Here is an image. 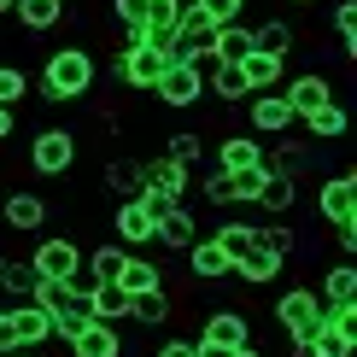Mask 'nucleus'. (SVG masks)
Listing matches in <instances>:
<instances>
[{"instance_id": "45", "label": "nucleus", "mask_w": 357, "mask_h": 357, "mask_svg": "<svg viewBox=\"0 0 357 357\" xmlns=\"http://www.w3.org/2000/svg\"><path fill=\"white\" fill-rule=\"evenodd\" d=\"M188 0H146V24H176Z\"/></svg>"}, {"instance_id": "2", "label": "nucleus", "mask_w": 357, "mask_h": 357, "mask_svg": "<svg viewBox=\"0 0 357 357\" xmlns=\"http://www.w3.org/2000/svg\"><path fill=\"white\" fill-rule=\"evenodd\" d=\"M322 310H328V305H322L310 287H287L275 299V322H281V334H287L293 346H310V334L322 328Z\"/></svg>"}, {"instance_id": "54", "label": "nucleus", "mask_w": 357, "mask_h": 357, "mask_svg": "<svg viewBox=\"0 0 357 357\" xmlns=\"http://www.w3.org/2000/svg\"><path fill=\"white\" fill-rule=\"evenodd\" d=\"M12 357H41V351H12Z\"/></svg>"}, {"instance_id": "35", "label": "nucleus", "mask_w": 357, "mask_h": 357, "mask_svg": "<svg viewBox=\"0 0 357 357\" xmlns=\"http://www.w3.org/2000/svg\"><path fill=\"white\" fill-rule=\"evenodd\" d=\"M0 293H6V299H36V270H29V258H6L0 264Z\"/></svg>"}, {"instance_id": "23", "label": "nucleus", "mask_w": 357, "mask_h": 357, "mask_svg": "<svg viewBox=\"0 0 357 357\" xmlns=\"http://www.w3.org/2000/svg\"><path fill=\"white\" fill-rule=\"evenodd\" d=\"M100 182L117 205L123 199H141V158H106V170H100Z\"/></svg>"}, {"instance_id": "53", "label": "nucleus", "mask_w": 357, "mask_h": 357, "mask_svg": "<svg viewBox=\"0 0 357 357\" xmlns=\"http://www.w3.org/2000/svg\"><path fill=\"white\" fill-rule=\"evenodd\" d=\"M293 357H310V346H293Z\"/></svg>"}, {"instance_id": "56", "label": "nucleus", "mask_w": 357, "mask_h": 357, "mask_svg": "<svg viewBox=\"0 0 357 357\" xmlns=\"http://www.w3.org/2000/svg\"><path fill=\"white\" fill-rule=\"evenodd\" d=\"M0 264H6V252H0Z\"/></svg>"}, {"instance_id": "40", "label": "nucleus", "mask_w": 357, "mask_h": 357, "mask_svg": "<svg viewBox=\"0 0 357 357\" xmlns=\"http://www.w3.org/2000/svg\"><path fill=\"white\" fill-rule=\"evenodd\" d=\"M165 158H176V165H199V158H205V141L199 135H193V129H182V135H170V146H165Z\"/></svg>"}, {"instance_id": "46", "label": "nucleus", "mask_w": 357, "mask_h": 357, "mask_svg": "<svg viewBox=\"0 0 357 357\" xmlns=\"http://www.w3.org/2000/svg\"><path fill=\"white\" fill-rule=\"evenodd\" d=\"M153 357H199V340H188V334H170L165 346H153Z\"/></svg>"}, {"instance_id": "6", "label": "nucleus", "mask_w": 357, "mask_h": 357, "mask_svg": "<svg viewBox=\"0 0 357 357\" xmlns=\"http://www.w3.org/2000/svg\"><path fill=\"white\" fill-rule=\"evenodd\" d=\"M36 305L53 317V340H59V346H65V340H70V334H77L82 322H88V305H82L77 293L65 287V281H36Z\"/></svg>"}, {"instance_id": "37", "label": "nucleus", "mask_w": 357, "mask_h": 357, "mask_svg": "<svg viewBox=\"0 0 357 357\" xmlns=\"http://www.w3.org/2000/svg\"><path fill=\"white\" fill-rule=\"evenodd\" d=\"M188 6L199 12L205 24H217V29H222V24H241V12H246V0H188Z\"/></svg>"}, {"instance_id": "12", "label": "nucleus", "mask_w": 357, "mask_h": 357, "mask_svg": "<svg viewBox=\"0 0 357 357\" xmlns=\"http://www.w3.org/2000/svg\"><path fill=\"white\" fill-rule=\"evenodd\" d=\"M193 188V170L176 165V158H141V193H153V199H182V193Z\"/></svg>"}, {"instance_id": "1", "label": "nucleus", "mask_w": 357, "mask_h": 357, "mask_svg": "<svg viewBox=\"0 0 357 357\" xmlns=\"http://www.w3.org/2000/svg\"><path fill=\"white\" fill-rule=\"evenodd\" d=\"M94 77H100V65H94V53L88 47H59L47 65H41V100H82V94H94Z\"/></svg>"}, {"instance_id": "4", "label": "nucleus", "mask_w": 357, "mask_h": 357, "mask_svg": "<svg viewBox=\"0 0 357 357\" xmlns=\"http://www.w3.org/2000/svg\"><path fill=\"white\" fill-rule=\"evenodd\" d=\"M70 165H77V135H70V129H36V135H29V170L36 176H65Z\"/></svg>"}, {"instance_id": "22", "label": "nucleus", "mask_w": 357, "mask_h": 357, "mask_svg": "<svg viewBox=\"0 0 357 357\" xmlns=\"http://www.w3.org/2000/svg\"><path fill=\"white\" fill-rule=\"evenodd\" d=\"M117 287H123L129 299H135V293H158V287H165V270H158L153 258H141V252H129L123 270H117Z\"/></svg>"}, {"instance_id": "19", "label": "nucleus", "mask_w": 357, "mask_h": 357, "mask_svg": "<svg viewBox=\"0 0 357 357\" xmlns=\"http://www.w3.org/2000/svg\"><path fill=\"white\" fill-rule=\"evenodd\" d=\"M205 94L222 100V106H246V100H252V82H246V70H241V65H211V77H205Z\"/></svg>"}, {"instance_id": "31", "label": "nucleus", "mask_w": 357, "mask_h": 357, "mask_svg": "<svg viewBox=\"0 0 357 357\" xmlns=\"http://www.w3.org/2000/svg\"><path fill=\"white\" fill-rule=\"evenodd\" d=\"M317 299L322 305H357V264H334V270L322 275Z\"/></svg>"}, {"instance_id": "10", "label": "nucleus", "mask_w": 357, "mask_h": 357, "mask_svg": "<svg viewBox=\"0 0 357 357\" xmlns=\"http://www.w3.org/2000/svg\"><path fill=\"white\" fill-rule=\"evenodd\" d=\"M153 94L165 100V112H193L205 100V77L193 65H165V77L153 82Z\"/></svg>"}, {"instance_id": "18", "label": "nucleus", "mask_w": 357, "mask_h": 357, "mask_svg": "<svg viewBox=\"0 0 357 357\" xmlns=\"http://www.w3.org/2000/svg\"><path fill=\"white\" fill-rule=\"evenodd\" d=\"M6 317H12V328H18V346H24V351H36V346H47V340H53V317H47L36 299L6 305Z\"/></svg>"}, {"instance_id": "55", "label": "nucleus", "mask_w": 357, "mask_h": 357, "mask_svg": "<svg viewBox=\"0 0 357 357\" xmlns=\"http://www.w3.org/2000/svg\"><path fill=\"white\" fill-rule=\"evenodd\" d=\"M293 6H317V0H293Z\"/></svg>"}, {"instance_id": "21", "label": "nucleus", "mask_w": 357, "mask_h": 357, "mask_svg": "<svg viewBox=\"0 0 357 357\" xmlns=\"http://www.w3.org/2000/svg\"><path fill=\"white\" fill-rule=\"evenodd\" d=\"M12 18H18L29 36H47V29L65 24V0H12Z\"/></svg>"}, {"instance_id": "44", "label": "nucleus", "mask_w": 357, "mask_h": 357, "mask_svg": "<svg viewBox=\"0 0 357 357\" xmlns=\"http://www.w3.org/2000/svg\"><path fill=\"white\" fill-rule=\"evenodd\" d=\"M112 12H117V24H123L129 36H135V29L146 24V0H112Z\"/></svg>"}, {"instance_id": "24", "label": "nucleus", "mask_w": 357, "mask_h": 357, "mask_svg": "<svg viewBox=\"0 0 357 357\" xmlns=\"http://www.w3.org/2000/svg\"><path fill=\"white\" fill-rule=\"evenodd\" d=\"M123 258H129V252L117 246V241H100V246H88V252H82V270L94 275L100 287H117V270H123Z\"/></svg>"}, {"instance_id": "3", "label": "nucleus", "mask_w": 357, "mask_h": 357, "mask_svg": "<svg viewBox=\"0 0 357 357\" xmlns=\"http://www.w3.org/2000/svg\"><path fill=\"white\" fill-rule=\"evenodd\" d=\"M158 205L165 199H153V193H141V199H123V205H112V241L117 246H153V222H158Z\"/></svg>"}, {"instance_id": "52", "label": "nucleus", "mask_w": 357, "mask_h": 357, "mask_svg": "<svg viewBox=\"0 0 357 357\" xmlns=\"http://www.w3.org/2000/svg\"><path fill=\"white\" fill-rule=\"evenodd\" d=\"M0 18H12V0H0Z\"/></svg>"}, {"instance_id": "27", "label": "nucleus", "mask_w": 357, "mask_h": 357, "mask_svg": "<svg viewBox=\"0 0 357 357\" xmlns=\"http://www.w3.org/2000/svg\"><path fill=\"white\" fill-rule=\"evenodd\" d=\"M211 59L217 65H246L252 59V24H222L217 41H211Z\"/></svg>"}, {"instance_id": "26", "label": "nucleus", "mask_w": 357, "mask_h": 357, "mask_svg": "<svg viewBox=\"0 0 357 357\" xmlns=\"http://www.w3.org/2000/svg\"><path fill=\"white\" fill-rule=\"evenodd\" d=\"M188 270H193V281H222V275H234V264L217 252V241L205 234V241H193L188 246Z\"/></svg>"}, {"instance_id": "20", "label": "nucleus", "mask_w": 357, "mask_h": 357, "mask_svg": "<svg viewBox=\"0 0 357 357\" xmlns=\"http://www.w3.org/2000/svg\"><path fill=\"white\" fill-rule=\"evenodd\" d=\"M264 165V141L258 135H229V141H217V170H258Z\"/></svg>"}, {"instance_id": "17", "label": "nucleus", "mask_w": 357, "mask_h": 357, "mask_svg": "<svg viewBox=\"0 0 357 357\" xmlns=\"http://www.w3.org/2000/svg\"><path fill=\"white\" fill-rule=\"evenodd\" d=\"M65 346H70V357H123V334L112 322H82Z\"/></svg>"}, {"instance_id": "47", "label": "nucleus", "mask_w": 357, "mask_h": 357, "mask_svg": "<svg viewBox=\"0 0 357 357\" xmlns=\"http://www.w3.org/2000/svg\"><path fill=\"white\" fill-rule=\"evenodd\" d=\"M205 199H211V205H234V193H229V176H222L217 165H211V176H205Z\"/></svg>"}, {"instance_id": "41", "label": "nucleus", "mask_w": 357, "mask_h": 357, "mask_svg": "<svg viewBox=\"0 0 357 357\" xmlns=\"http://www.w3.org/2000/svg\"><path fill=\"white\" fill-rule=\"evenodd\" d=\"M351 351H357V346H351L346 334H334L328 322H322V328L310 334V357H351Z\"/></svg>"}, {"instance_id": "51", "label": "nucleus", "mask_w": 357, "mask_h": 357, "mask_svg": "<svg viewBox=\"0 0 357 357\" xmlns=\"http://www.w3.org/2000/svg\"><path fill=\"white\" fill-rule=\"evenodd\" d=\"M12 129H18V112H12V106H0V141H12Z\"/></svg>"}, {"instance_id": "25", "label": "nucleus", "mask_w": 357, "mask_h": 357, "mask_svg": "<svg viewBox=\"0 0 357 357\" xmlns=\"http://www.w3.org/2000/svg\"><path fill=\"white\" fill-rule=\"evenodd\" d=\"M252 53L287 59V53H293V24H287V18H270V12H264V24H252Z\"/></svg>"}, {"instance_id": "36", "label": "nucleus", "mask_w": 357, "mask_h": 357, "mask_svg": "<svg viewBox=\"0 0 357 357\" xmlns=\"http://www.w3.org/2000/svg\"><path fill=\"white\" fill-rule=\"evenodd\" d=\"M293 193H299V188H293L287 182V176H270V170H264V188H258V199H252V205H264V211H293Z\"/></svg>"}, {"instance_id": "42", "label": "nucleus", "mask_w": 357, "mask_h": 357, "mask_svg": "<svg viewBox=\"0 0 357 357\" xmlns=\"http://www.w3.org/2000/svg\"><path fill=\"white\" fill-rule=\"evenodd\" d=\"M222 176H229V170H222ZM258 188H264V165H258V170H234V176H229L234 205H252V199H258Z\"/></svg>"}, {"instance_id": "11", "label": "nucleus", "mask_w": 357, "mask_h": 357, "mask_svg": "<svg viewBox=\"0 0 357 357\" xmlns=\"http://www.w3.org/2000/svg\"><path fill=\"white\" fill-rule=\"evenodd\" d=\"M281 100H287L293 123H305L310 112H322L334 100V82L322 77V70H299V77H287V88H281Z\"/></svg>"}, {"instance_id": "33", "label": "nucleus", "mask_w": 357, "mask_h": 357, "mask_svg": "<svg viewBox=\"0 0 357 357\" xmlns=\"http://www.w3.org/2000/svg\"><path fill=\"white\" fill-rule=\"evenodd\" d=\"M123 317H129V293L123 287H94L88 293V322H112L117 328Z\"/></svg>"}, {"instance_id": "50", "label": "nucleus", "mask_w": 357, "mask_h": 357, "mask_svg": "<svg viewBox=\"0 0 357 357\" xmlns=\"http://www.w3.org/2000/svg\"><path fill=\"white\" fill-rule=\"evenodd\" d=\"M334 246L346 252V258H357V222H340V229H334Z\"/></svg>"}, {"instance_id": "16", "label": "nucleus", "mask_w": 357, "mask_h": 357, "mask_svg": "<svg viewBox=\"0 0 357 357\" xmlns=\"http://www.w3.org/2000/svg\"><path fill=\"white\" fill-rule=\"evenodd\" d=\"M193 340H199V346H252V322L241 310H211Z\"/></svg>"}, {"instance_id": "43", "label": "nucleus", "mask_w": 357, "mask_h": 357, "mask_svg": "<svg viewBox=\"0 0 357 357\" xmlns=\"http://www.w3.org/2000/svg\"><path fill=\"white\" fill-rule=\"evenodd\" d=\"M24 94H29V77H24L18 65H0V106L18 112V100H24Z\"/></svg>"}, {"instance_id": "49", "label": "nucleus", "mask_w": 357, "mask_h": 357, "mask_svg": "<svg viewBox=\"0 0 357 357\" xmlns=\"http://www.w3.org/2000/svg\"><path fill=\"white\" fill-rule=\"evenodd\" d=\"M199 357H264L258 346H199Z\"/></svg>"}, {"instance_id": "29", "label": "nucleus", "mask_w": 357, "mask_h": 357, "mask_svg": "<svg viewBox=\"0 0 357 357\" xmlns=\"http://www.w3.org/2000/svg\"><path fill=\"white\" fill-rule=\"evenodd\" d=\"M170 310H176V293H135V299H129V317L141 322V328H165L170 322Z\"/></svg>"}, {"instance_id": "38", "label": "nucleus", "mask_w": 357, "mask_h": 357, "mask_svg": "<svg viewBox=\"0 0 357 357\" xmlns=\"http://www.w3.org/2000/svg\"><path fill=\"white\" fill-rule=\"evenodd\" d=\"M328 24H334V36H340V47L357 59V0H340V6L328 12Z\"/></svg>"}, {"instance_id": "5", "label": "nucleus", "mask_w": 357, "mask_h": 357, "mask_svg": "<svg viewBox=\"0 0 357 357\" xmlns=\"http://www.w3.org/2000/svg\"><path fill=\"white\" fill-rule=\"evenodd\" d=\"M29 270H36V281H70L82 270V246L70 234H41L29 252Z\"/></svg>"}, {"instance_id": "48", "label": "nucleus", "mask_w": 357, "mask_h": 357, "mask_svg": "<svg viewBox=\"0 0 357 357\" xmlns=\"http://www.w3.org/2000/svg\"><path fill=\"white\" fill-rule=\"evenodd\" d=\"M12 351H24V346H18V328H12V317L0 310V357H12Z\"/></svg>"}, {"instance_id": "30", "label": "nucleus", "mask_w": 357, "mask_h": 357, "mask_svg": "<svg viewBox=\"0 0 357 357\" xmlns=\"http://www.w3.org/2000/svg\"><path fill=\"white\" fill-rule=\"evenodd\" d=\"M305 129H310V141H346V129H351V112L340 106V100H328L322 112H310V117H305Z\"/></svg>"}, {"instance_id": "34", "label": "nucleus", "mask_w": 357, "mask_h": 357, "mask_svg": "<svg viewBox=\"0 0 357 357\" xmlns=\"http://www.w3.org/2000/svg\"><path fill=\"white\" fill-rule=\"evenodd\" d=\"M246 82H252V94H270L275 82H287V59H270V53H252L246 59Z\"/></svg>"}, {"instance_id": "7", "label": "nucleus", "mask_w": 357, "mask_h": 357, "mask_svg": "<svg viewBox=\"0 0 357 357\" xmlns=\"http://www.w3.org/2000/svg\"><path fill=\"white\" fill-rule=\"evenodd\" d=\"M165 65H170V59H158L153 47H141V41H135V47H117L112 77L123 82V88H135V94H153V82L165 77Z\"/></svg>"}, {"instance_id": "14", "label": "nucleus", "mask_w": 357, "mask_h": 357, "mask_svg": "<svg viewBox=\"0 0 357 357\" xmlns=\"http://www.w3.org/2000/svg\"><path fill=\"white\" fill-rule=\"evenodd\" d=\"M264 170H270V176H287V182L299 188L305 176L317 170V158H310V141H305V135H281V141H275V153H264Z\"/></svg>"}, {"instance_id": "8", "label": "nucleus", "mask_w": 357, "mask_h": 357, "mask_svg": "<svg viewBox=\"0 0 357 357\" xmlns=\"http://www.w3.org/2000/svg\"><path fill=\"white\" fill-rule=\"evenodd\" d=\"M47 217H53V199H41V193H29V188H12L6 199H0V222H6L12 234H41Z\"/></svg>"}, {"instance_id": "39", "label": "nucleus", "mask_w": 357, "mask_h": 357, "mask_svg": "<svg viewBox=\"0 0 357 357\" xmlns=\"http://www.w3.org/2000/svg\"><path fill=\"white\" fill-rule=\"evenodd\" d=\"M258 246L275 252V258H293V252H299V234H293L287 222H264V229H258Z\"/></svg>"}, {"instance_id": "13", "label": "nucleus", "mask_w": 357, "mask_h": 357, "mask_svg": "<svg viewBox=\"0 0 357 357\" xmlns=\"http://www.w3.org/2000/svg\"><path fill=\"white\" fill-rule=\"evenodd\" d=\"M317 211L328 229H340V222H357V176H328V182L317 188Z\"/></svg>"}, {"instance_id": "15", "label": "nucleus", "mask_w": 357, "mask_h": 357, "mask_svg": "<svg viewBox=\"0 0 357 357\" xmlns=\"http://www.w3.org/2000/svg\"><path fill=\"white\" fill-rule=\"evenodd\" d=\"M246 123H252V135H293V112H287V100H281L275 94V88H270V94H252L246 100Z\"/></svg>"}, {"instance_id": "32", "label": "nucleus", "mask_w": 357, "mask_h": 357, "mask_svg": "<svg viewBox=\"0 0 357 357\" xmlns=\"http://www.w3.org/2000/svg\"><path fill=\"white\" fill-rule=\"evenodd\" d=\"M211 241H217V252H222L229 264H241L246 252L258 246V229H252V222H217V234H211Z\"/></svg>"}, {"instance_id": "9", "label": "nucleus", "mask_w": 357, "mask_h": 357, "mask_svg": "<svg viewBox=\"0 0 357 357\" xmlns=\"http://www.w3.org/2000/svg\"><path fill=\"white\" fill-rule=\"evenodd\" d=\"M193 241H199L193 205H182V199H165V205H158V222H153V246H165V252H188Z\"/></svg>"}, {"instance_id": "28", "label": "nucleus", "mask_w": 357, "mask_h": 357, "mask_svg": "<svg viewBox=\"0 0 357 357\" xmlns=\"http://www.w3.org/2000/svg\"><path fill=\"white\" fill-rule=\"evenodd\" d=\"M281 270H287V258H275V252H264V246H252L241 264H234V275L252 281V287H270V281H281Z\"/></svg>"}]
</instances>
